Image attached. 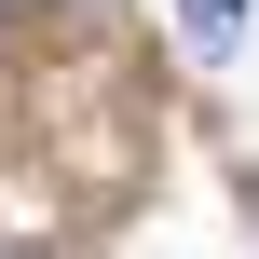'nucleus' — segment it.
I'll list each match as a JSON object with an SVG mask.
<instances>
[{
    "label": "nucleus",
    "instance_id": "f257e3e1",
    "mask_svg": "<svg viewBox=\"0 0 259 259\" xmlns=\"http://www.w3.org/2000/svg\"><path fill=\"white\" fill-rule=\"evenodd\" d=\"M178 27H191L205 55H232V41H246V0H178Z\"/></svg>",
    "mask_w": 259,
    "mask_h": 259
},
{
    "label": "nucleus",
    "instance_id": "f03ea898",
    "mask_svg": "<svg viewBox=\"0 0 259 259\" xmlns=\"http://www.w3.org/2000/svg\"><path fill=\"white\" fill-rule=\"evenodd\" d=\"M14 259H41V246H14Z\"/></svg>",
    "mask_w": 259,
    "mask_h": 259
}]
</instances>
